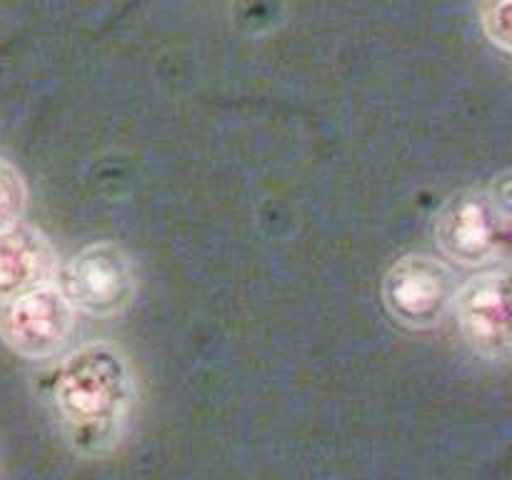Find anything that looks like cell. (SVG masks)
I'll return each mask as SVG.
<instances>
[{"label": "cell", "instance_id": "obj_1", "mask_svg": "<svg viewBox=\"0 0 512 480\" xmlns=\"http://www.w3.org/2000/svg\"><path fill=\"white\" fill-rule=\"evenodd\" d=\"M53 408L65 443L85 458L118 448L135 408V375L123 350L88 343L60 363Z\"/></svg>", "mask_w": 512, "mask_h": 480}, {"label": "cell", "instance_id": "obj_2", "mask_svg": "<svg viewBox=\"0 0 512 480\" xmlns=\"http://www.w3.org/2000/svg\"><path fill=\"white\" fill-rule=\"evenodd\" d=\"M440 253L465 268H483L508 255L512 240L510 173L488 188H468L440 205L433 223Z\"/></svg>", "mask_w": 512, "mask_h": 480}, {"label": "cell", "instance_id": "obj_3", "mask_svg": "<svg viewBox=\"0 0 512 480\" xmlns=\"http://www.w3.org/2000/svg\"><path fill=\"white\" fill-rule=\"evenodd\" d=\"M53 288L78 313L115 318L138 295V265L123 245L100 240L58 263Z\"/></svg>", "mask_w": 512, "mask_h": 480}, {"label": "cell", "instance_id": "obj_4", "mask_svg": "<svg viewBox=\"0 0 512 480\" xmlns=\"http://www.w3.org/2000/svg\"><path fill=\"white\" fill-rule=\"evenodd\" d=\"M455 278L443 260L408 253L383 275V305L395 323L410 330L435 328L453 310Z\"/></svg>", "mask_w": 512, "mask_h": 480}, {"label": "cell", "instance_id": "obj_5", "mask_svg": "<svg viewBox=\"0 0 512 480\" xmlns=\"http://www.w3.org/2000/svg\"><path fill=\"white\" fill-rule=\"evenodd\" d=\"M453 310L470 350L488 363H508L512 350L508 268H490L465 280L463 288L455 290Z\"/></svg>", "mask_w": 512, "mask_h": 480}, {"label": "cell", "instance_id": "obj_6", "mask_svg": "<svg viewBox=\"0 0 512 480\" xmlns=\"http://www.w3.org/2000/svg\"><path fill=\"white\" fill-rule=\"evenodd\" d=\"M73 330L75 310L53 285L0 303V340L20 358H53Z\"/></svg>", "mask_w": 512, "mask_h": 480}, {"label": "cell", "instance_id": "obj_7", "mask_svg": "<svg viewBox=\"0 0 512 480\" xmlns=\"http://www.w3.org/2000/svg\"><path fill=\"white\" fill-rule=\"evenodd\" d=\"M58 255L33 225L18 223L0 233V303L53 285Z\"/></svg>", "mask_w": 512, "mask_h": 480}, {"label": "cell", "instance_id": "obj_8", "mask_svg": "<svg viewBox=\"0 0 512 480\" xmlns=\"http://www.w3.org/2000/svg\"><path fill=\"white\" fill-rule=\"evenodd\" d=\"M28 208V185L13 163L0 158V233L23 220Z\"/></svg>", "mask_w": 512, "mask_h": 480}, {"label": "cell", "instance_id": "obj_9", "mask_svg": "<svg viewBox=\"0 0 512 480\" xmlns=\"http://www.w3.org/2000/svg\"><path fill=\"white\" fill-rule=\"evenodd\" d=\"M510 3L512 0H478V15L483 33L490 43L503 53L512 48V28H510Z\"/></svg>", "mask_w": 512, "mask_h": 480}]
</instances>
